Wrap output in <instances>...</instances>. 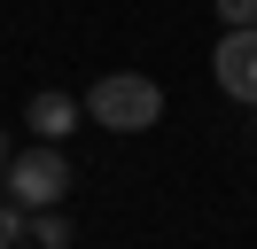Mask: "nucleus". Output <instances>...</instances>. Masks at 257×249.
I'll return each mask as SVG.
<instances>
[{
    "label": "nucleus",
    "instance_id": "nucleus-3",
    "mask_svg": "<svg viewBox=\"0 0 257 249\" xmlns=\"http://www.w3.org/2000/svg\"><path fill=\"white\" fill-rule=\"evenodd\" d=\"M210 78H218L234 101H257V24H226L210 47Z\"/></svg>",
    "mask_w": 257,
    "mask_h": 249
},
{
    "label": "nucleus",
    "instance_id": "nucleus-6",
    "mask_svg": "<svg viewBox=\"0 0 257 249\" xmlns=\"http://www.w3.org/2000/svg\"><path fill=\"white\" fill-rule=\"evenodd\" d=\"M24 241H32V210L16 195H0V249H24Z\"/></svg>",
    "mask_w": 257,
    "mask_h": 249
},
{
    "label": "nucleus",
    "instance_id": "nucleus-1",
    "mask_svg": "<svg viewBox=\"0 0 257 249\" xmlns=\"http://www.w3.org/2000/svg\"><path fill=\"white\" fill-rule=\"evenodd\" d=\"M86 117H94L101 133H148V125L164 117V86L148 70H101L94 86H86Z\"/></svg>",
    "mask_w": 257,
    "mask_h": 249
},
{
    "label": "nucleus",
    "instance_id": "nucleus-2",
    "mask_svg": "<svg viewBox=\"0 0 257 249\" xmlns=\"http://www.w3.org/2000/svg\"><path fill=\"white\" fill-rule=\"evenodd\" d=\"M8 195H16L24 210H55V202L70 195V156H63V140H32V148H16V164H8Z\"/></svg>",
    "mask_w": 257,
    "mask_h": 249
},
{
    "label": "nucleus",
    "instance_id": "nucleus-7",
    "mask_svg": "<svg viewBox=\"0 0 257 249\" xmlns=\"http://www.w3.org/2000/svg\"><path fill=\"white\" fill-rule=\"evenodd\" d=\"M218 8V24H257V0H210Z\"/></svg>",
    "mask_w": 257,
    "mask_h": 249
},
{
    "label": "nucleus",
    "instance_id": "nucleus-4",
    "mask_svg": "<svg viewBox=\"0 0 257 249\" xmlns=\"http://www.w3.org/2000/svg\"><path fill=\"white\" fill-rule=\"evenodd\" d=\"M78 117H86V101H78V93H63V86H39L32 101H24V133H39V140H70V133H78Z\"/></svg>",
    "mask_w": 257,
    "mask_h": 249
},
{
    "label": "nucleus",
    "instance_id": "nucleus-5",
    "mask_svg": "<svg viewBox=\"0 0 257 249\" xmlns=\"http://www.w3.org/2000/svg\"><path fill=\"white\" fill-rule=\"evenodd\" d=\"M32 241H39V249H70V241H78L70 218H63V202H55V210H32Z\"/></svg>",
    "mask_w": 257,
    "mask_h": 249
},
{
    "label": "nucleus",
    "instance_id": "nucleus-8",
    "mask_svg": "<svg viewBox=\"0 0 257 249\" xmlns=\"http://www.w3.org/2000/svg\"><path fill=\"white\" fill-rule=\"evenodd\" d=\"M8 164H16V148H8V133H0V195H8Z\"/></svg>",
    "mask_w": 257,
    "mask_h": 249
}]
</instances>
